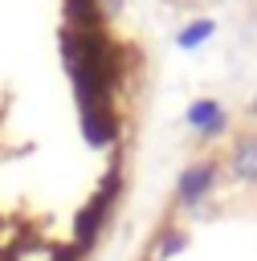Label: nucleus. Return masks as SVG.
Instances as JSON below:
<instances>
[{
	"label": "nucleus",
	"instance_id": "5",
	"mask_svg": "<svg viewBox=\"0 0 257 261\" xmlns=\"http://www.w3.org/2000/svg\"><path fill=\"white\" fill-rule=\"evenodd\" d=\"M212 33H216V20L200 16V20H192V24H184V29L175 33V45H179V49H200Z\"/></svg>",
	"mask_w": 257,
	"mask_h": 261
},
{
	"label": "nucleus",
	"instance_id": "2",
	"mask_svg": "<svg viewBox=\"0 0 257 261\" xmlns=\"http://www.w3.org/2000/svg\"><path fill=\"white\" fill-rule=\"evenodd\" d=\"M184 118H188V126H196L204 139H216V135L228 126V114L220 110V102H216V98H196V102L188 106V114H184Z\"/></svg>",
	"mask_w": 257,
	"mask_h": 261
},
{
	"label": "nucleus",
	"instance_id": "7",
	"mask_svg": "<svg viewBox=\"0 0 257 261\" xmlns=\"http://www.w3.org/2000/svg\"><path fill=\"white\" fill-rule=\"evenodd\" d=\"M249 110H253V114H257V98H253V106H249Z\"/></svg>",
	"mask_w": 257,
	"mask_h": 261
},
{
	"label": "nucleus",
	"instance_id": "1",
	"mask_svg": "<svg viewBox=\"0 0 257 261\" xmlns=\"http://www.w3.org/2000/svg\"><path fill=\"white\" fill-rule=\"evenodd\" d=\"M212 184H216V163L200 159V163H188V167L179 171V179H175V196H179V204L196 208V204L212 192Z\"/></svg>",
	"mask_w": 257,
	"mask_h": 261
},
{
	"label": "nucleus",
	"instance_id": "3",
	"mask_svg": "<svg viewBox=\"0 0 257 261\" xmlns=\"http://www.w3.org/2000/svg\"><path fill=\"white\" fill-rule=\"evenodd\" d=\"M65 24L73 33H94L102 24V8L98 0H65Z\"/></svg>",
	"mask_w": 257,
	"mask_h": 261
},
{
	"label": "nucleus",
	"instance_id": "6",
	"mask_svg": "<svg viewBox=\"0 0 257 261\" xmlns=\"http://www.w3.org/2000/svg\"><path fill=\"white\" fill-rule=\"evenodd\" d=\"M184 249H188V232H184V228H167V232L155 241L151 257H155V261H167V257H175V253H184Z\"/></svg>",
	"mask_w": 257,
	"mask_h": 261
},
{
	"label": "nucleus",
	"instance_id": "4",
	"mask_svg": "<svg viewBox=\"0 0 257 261\" xmlns=\"http://www.w3.org/2000/svg\"><path fill=\"white\" fill-rule=\"evenodd\" d=\"M228 167H233V175H237V179H245V184H257V135H249V139H237Z\"/></svg>",
	"mask_w": 257,
	"mask_h": 261
}]
</instances>
